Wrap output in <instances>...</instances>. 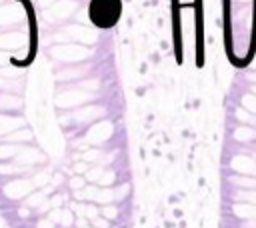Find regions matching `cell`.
I'll return each mask as SVG.
<instances>
[{
  "mask_svg": "<svg viewBox=\"0 0 256 228\" xmlns=\"http://www.w3.org/2000/svg\"><path fill=\"white\" fill-rule=\"evenodd\" d=\"M120 16V0H92L90 18L100 28H110Z\"/></svg>",
  "mask_w": 256,
  "mask_h": 228,
  "instance_id": "1",
  "label": "cell"
}]
</instances>
